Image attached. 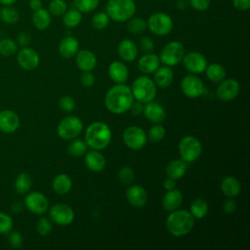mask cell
I'll return each instance as SVG.
<instances>
[{"label":"cell","instance_id":"24","mask_svg":"<svg viewBox=\"0 0 250 250\" xmlns=\"http://www.w3.org/2000/svg\"><path fill=\"white\" fill-rule=\"evenodd\" d=\"M159 57L153 53H146L138 61V68L145 74L153 73L159 66Z\"/></svg>","mask_w":250,"mask_h":250},{"label":"cell","instance_id":"34","mask_svg":"<svg viewBox=\"0 0 250 250\" xmlns=\"http://www.w3.org/2000/svg\"><path fill=\"white\" fill-rule=\"evenodd\" d=\"M82 21V13L76 8L66 10L62 15V23L67 28H74Z\"/></svg>","mask_w":250,"mask_h":250},{"label":"cell","instance_id":"9","mask_svg":"<svg viewBox=\"0 0 250 250\" xmlns=\"http://www.w3.org/2000/svg\"><path fill=\"white\" fill-rule=\"evenodd\" d=\"M83 130L81 119L74 115H69L62 119L57 127V133L62 140L75 139Z\"/></svg>","mask_w":250,"mask_h":250},{"label":"cell","instance_id":"51","mask_svg":"<svg viewBox=\"0 0 250 250\" xmlns=\"http://www.w3.org/2000/svg\"><path fill=\"white\" fill-rule=\"evenodd\" d=\"M80 82L82 86L90 88L95 83V76L91 71H83V73L80 76Z\"/></svg>","mask_w":250,"mask_h":250},{"label":"cell","instance_id":"37","mask_svg":"<svg viewBox=\"0 0 250 250\" xmlns=\"http://www.w3.org/2000/svg\"><path fill=\"white\" fill-rule=\"evenodd\" d=\"M19 45L12 38L0 39V55L4 57H11L17 54Z\"/></svg>","mask_w":250,"mask_h":250},{"label":"cell","instance_id":"21","mask_svg":"<svg viewBox=\"0 0 250 250\" xmlns=\"http://www.w3.org/2000/svg\"><path fill=\"white\" fill-rule=\"evenodd\" d=\"M105 158L100 150L92 149L85 153V164L89 170L95 173L102 172L105 167Z\"/></svg>","mask_w":250,"mask_h":250},{"label":"cell","instance_id":"25","mask_svg":"<svg viewBox=\"0 0 250 250\" xmlns=\"http://www.w3.org/2000/svg\"><path fill=\"white\" fill-rule=\"evenodd\" d=\"M108 75L113 82L121 84L126 82L129 76V71L126 64L120 61H114L108 65Z\"/></svg>","mask_w":250,"mask_h":250},{"label":"cell","instance_id":"42","mask_svg":"<svg viewBox=\"0 0 250 250\" xmlns=\"http://www.w3.org/2000/svg\"><path fill=\"white\" fill-rule=\"evenodd\" d=\"M67 10V5L64 0H51L49 3L48 11L51 15L60 17L64 14Z\"/></svg>","mask_w":250,"mask_h":250},{"label":"cell","instance_id":"5","mask_svg":"<svg viewBox=\"0 0 250 250\" xmlns=\"http://www.w3.org/2000/svg\"><path fill=\"white\" fill-rule=\"evenodd\" d=\"M134 100L146 104L154 100L156 96V85L152 79L147 76L137 77L131 87Z\"/></svg>","mask_w":250,"mask_h":250},{"label":"cell","instance_id":"33","mask_svg":"<svg viewBox=\"0 0 250 250\" xmlns=\"http://www.w3.org/2000/svg\"><path fill=\"white\" fill-rule=\"evenodd\" d=\"M205 73L207 78L215 83L221 82L223 79L226 78V69L223 65L219 64V63H211V64H207L206 68H205Z\"/></svg>","mask_w":250,"mask_h":250},{"label":"cell","instance_id":"7","mask_svg":"<svg viewBox=\"0 0 250 250\" xmlns=\"http://www.w3.org/2000/svg\"><path fill=\"white\" fill-rule=\"evenodd\" d=\"M146 26L151 33L158 36H164L172 31L173 20L168 14L156 12L149 16L146 21Z\"/></svg>","mask_w":250,"mask_h":250},{"label":"cell","instance_id":"58","mask_svg":"<svg viewBox=\"0 0 250 250\" xmlns=\"http://www.w3.org/2000/svg\"><path fill=\"white\" fill-rule=\"evenodd\" d=\"M29 7L33 11L42 8V1L41 0H29Z\"/></svg>","mask_w":250,"mask_h":250},{"label":"cell","instance_id":"14","mask_svg":"<svg viewBox=\"0 0 250 250\" xmlns=\"http://www.w3.org/2000/svg\"><path fill=\"white\" fill-rule=\"evenodd\" d=\"M182 61L185 68L192 74L202 73L207 66V60L204 55L195 51L185 54Z\"/></svg>","mask_w":250,"mask_h":250},{"label":"cell","instance_id":"46","mask_svg":"<svg viewBox=\"0 0 250 250\" xmlns=\"http://www.w3.org/2000/svg\"><path fill=\"white\" fill-rule=\"evenodd\" d=\"M7 234H8L7 235V239H8L9 245L12 248L18 249V248H21L22 246V244H23V237H22V235H21V233L20 231L10 230Z\"/></svg>","mask_w":250,"mask_h":250},{"label":"cell","instance_id":"16","mask_svg":"<svg viewBox=\"0 0 250 250\" xmlns=\"http://www.w3.org/2000/svg\"><path fill=\"white\" fill-rule=\"evenodd\" d=\"M17 62L24 70H33L38 66L40 58L32 48L23 47L17 52Z\"/></svg>","mask_w":250,"mask_h":250},{"label":"cell","instance_id":"32","mask_svg":"<svg viewBox=\"0 0 250 250\" xmlns=\"http://www.w3.org/2000/svg\"><path fill=\"white\" fill-rule=\"evenodd\" d=\"M15 190L19 194H26L32 187V178L26 172L20 173L15 180Z\"/></svg>","mask_w":250,"mask_h":250},{"label":"cell","instance_id":"55","mask_svg":"<svg viewBox=\"0 0 250 250\" xmlns=\"http://www.w3.org/2000/svg\"><path fill=\"white\" fill-rule=\"evenodd\" d=\"M144 105H145V104H143L139 101H136V102H133L129 110H131V112L134 115H140L144 111Z\"/></svg>","mask_w":250,"mask_h":250},{"label":"cell","instance_id":"31","mask_svg":"<svg viewBox=\"0 0 250 250\" xmlns=\"http://www.w3.org/2000/svg\"><path fill=\"white\" fill-rule=\"evenodd\" d=\"M31 21L35 28L39 30H44L48 28L51 24V14L48 10L40 8L33 12Z\"/></svg>","mask_w":250,"mask_h":250},{"label":"cell","instance_id":"28","mask_svg":"<svg viewBox=\"0 0 250 250\" xmlns=\"http://www.w3.org/2000/svg\"><path fill=\"white\" fill-rule=\"evenodd\" d=\"M174 79V72L170 68V66H158V68L154 71L153 81L155 85L161 88L169 87Z\"/></svg>","mask_w":250,"mask_h":250},{"label":"cell","instance_id":"23","mask_svg":"<svg viewBox=\"0 0 250 250\" xmlns=\"http://www.w3.org/2000/svg\"><path fill=\"white\" fill-rule=\"evenodd\" d=\"M138 47L135 42L130 39H123L117 46V53L119 57L127 62H133L138 56Z\"/></svg>","mask_w":250,"mask_h":250},{"label":"cell","instance_id":"10","mask_svg":"<svg viewBox=\"0 0 250 250\" xmlns=\"http://www.w3.org/2000/svg\"><path fill=\"white\" fill-rule=\"evenodd\" d=\"M122 139L127 147L133 150H139L146 146L147 135L141 127L129 126L123 131Z\"/></svg>","mask_w":250,"mask_h":250},{"label":"cell","instance_id":"18","mask_svg":"<svg viewBox=\"0 0 250 250\" xmlns=\"http://www.w3.org/2000/svg\"><path fill=\"white\" fill-rule=\"evenodd\" d=\"M127 201L134 207L140 208L146 204L148 194L145 188L140 185H133L129 187L125 193Z\"/></svg>","mask_w":250,"mask_h":250},{"label":"cell","instance_id":"22","mask_svg":"<svg viewBox=\"0 0 250 250\" xmlns=\"http://www.w3.org/2000/svg\"><path fill=\"white\" fill-rule=\"evenodd\" d=\"M183 200L184 198L182 192L179 189L174 188L171 190H167V192L162 197L161 204L164 210H166L167 212H172L181 207V205L183 204Z\"/></svg>","mask_w":250,"mask_h":250},{"label":"cell","instance_id":"39","mask_svg":"<svg viewBox=\"0 0 250 250\" xmlns=\"http://www.w3.org/2000/svg\"><path fill=\"white\" fill-rule=\"evenodd\" d=\"M109 17L105 12H98L91 19V25L98 30L104 29L109 24Z\"/></svg>","mask_w":250,"mask_h":250},{"label":"cell","instance_id":"19","mask_svg":"<svg viewBox=\"0 0 250 250\" xmlns=\"http://www.w3.org/2000/svg\"><path fill=\"white\" fill-rule=\"evenodd\" d=\"M143 113L145 114L147 120L155 124L163 122L166 117V112L164 107L153 101L145 104Z\"/></svg>","mask_w":250,"mask_h":250},{"label":"cell","instance_id":"53","mask_svg":"<svg viewBox=\"0 0 250 250\" xmlns=\"http://www.w3.org/2000/svg\"><path fill=\"white\" fill-rule=\"evenodd\" d=\"M223 209L227 214H233L236 211V204L231 198H229L224 201Z\"/></svg>","mask_w":250,"mask_h":250},{"label":"cell","instance_id":"30","mask_svg":"<svg viewBox=\"0 0 250 250\" xmlns=\"http://www.w3.org/2000/svg\"><path fill=\"white\" fill-rule=\"evenodd\" d=\"M72 188V181L71 178L66 174H59L57 175L52 182V188L53 190L60 195L66 194L70 191Z\"/></svg>","mask_w":250,"mask_h":250},{"label":"cell","instance_id":"6","mask_svg":"<svg viewBox=\"0 0 250 250\" xmlns=\"http://www.w3.org/2000/svg\"><path fill=\"white\" fill-rule=\"evenodd\" d=\"M178 148L182 159L187 163L195 161L202 153L201 143L193 136H186L181 139Z\"/></svg>","mask_w":250,"mask_h":250},{"label":"cell","instance_id":"27","mask_svg":"<svg viewBox=\"0 0 250 250\" xmlns=\"http://www.w3.org/2000/svg\"><path fill=\"white\" fill-rule=\"evenodd\" d=\"M59 54L65 59L71 58L76 55L79 50V42L73 36H65L59 44Z\"/></svg>","mask_w":250,"mask_h":250},{"label":"cell","instance_id":"4","mask_svg":"<svg viewBox=\"0 0 250 250\" xmlns=\"http://www.w3.org/2000/svg\"><path fill=\"white\" fill-rule=\"evenodd\" d=\"M105 13L113 21L124 22L135 15L136 3L134 0H108Z\"/></svg>","mask_w":250,"mask_h":250},{"label":"cell","instance_id":"48","mask_svg":"<svg viewBox=\"0 0 250 250\" xmlns=\"http://www.w3.org/2000/svg\"><path fill=\"white\" fill-rule=\"evenodd\" d=\"M59 106L62 110L65 112H71L74 110L76 104L74 99L71 98L70 96H63L59 101Z\"/></svg>","mask_w":250,"mask_h":250},{"label":"cell","instance_id":"29","mask_svg":"<svg viewBox=\"0 0 250 250\" xmlns=\"http://www.w3.org/2000/svg\"><path fill=\"white\" fill-rule=\"evenodd\" d=\"M188 163L183 159H174L170 161L166 166V175L173 180H179L186 174Z\"/></svg>","mask_w":250,"mask_h":250},{"label":"cell","instance_id":"2","mask_svg":"<svg viewBox=\"0 0 250 250\" xmlns=\"http://www.w3.org/2000/svg\"><path fill=\"white\" fill-rule=\"evenodd\" d=\"M169 213L165 226L170 234L176 237H181L191 231L194 227L195 219L189 211L177 209Z\"/></svg>","mask_w":250,"mask_h":250},{"label":"cell","instance_id":"17","mask_svg":"<svg viewBox=\"0 0 250 250\" xmlns=\"http://www.w3.org/2000/svg\"><path fill=\"white\" fill-rule=\"evenodd\" d=\"M21 125L19 115L11 109H3L0 111V131L5 134L15 133Z\"/></svg>","mask_w":250,"mask_h":250},{"label":"cell","instance_id":"38","mask_svg":"<svg viewBox=\"0 0 250 250\" xmlns=\"http://www.w3.org/2000/svg\"><path fill=\"white\" fill-rule=\"evenodd\" d=\"M127 21V29L133 34H141L147 28L146 21L143 18L132 17Z\"/></svg>","mask_w":250,"mask_h":250},{"label":"cell","instance_id":"15","mask_svg":"<svg viewBox=\"0 0 250 250\" xmlns=\"http://www.w3.org/2000/svg\"><path fill=\"white\" fill-rule=\"evenodd\" d=\"M240 91L239 83L233 78L223 79L216 90L217 97L223 102H229L235 99Z\"/></svg>","mask_w":250,"mask_h":250},{"label":"cell","instance_id":"43","mask_svg":"<svg viewBox=\"0 0 250 250\" xmlns=\"http://www.w3.org/2000/svg\"><path fill=\"white\" fill-rule=\"evenodd\" d=\"M165 134H166L165 128L162 125H160V123H156L155 125H153L149 128L148 134H146V135L151 142L158 143L163 140V138L165 137Z\"/></svg>","mask_w":250,"mask_h":250},{"label":"cell","instance_id":"1","mask_svg":"<svg viewBox=\"0 0 250 250\" xmlns=\"http://www.w3.org/2000/svg\"><path fill=\"white\" fill-rule=\"evenodd\" d=\"M133 102L134 97L131 88L124 83L112 86L104 96L106 109L114 114H122L128 111Z\"/></svg>","mask_w":250,"mask_h":250},{"label":"cell","instance_id":"3","mask_svg":"<svg viewBox=\"0 0 250 250\" xmlns=\"http://www.w3.org/2000/svg\"><path fill=\"white\" fill-rule=\"evenodd\" d=\"M84 137L85 143L90 148L102 150L110 144L112 134L107 124L102 121H95L88 125Z\"/></svg>","mask_w":250,"mask_h":250},{"label":"cell","instance_id":"41","mask_svg":"<svg viewBox=\"0 0 250 250\" xmlns=\"http://www.w3.org/2000/svg\"><path fill=\"white\" fill-rule=\"evenodd\" d=\"M100 0H73L74 8L81 13H90L99 6Z\"/></svg>","mask_w":250,"mask_h":250},{"label":"cell","instance_id":"35","mask_svg":"<svg viewBox=\"0 0 250 250\" xmlns=\"http://www.w3.org/2000/svg\"><path fill=\"white\" fill-rule=\"evenodd\" d=\"M209 211V205L207 201L203 198L194 199L189 207V212L194 219L204 218Z\"/></svg>","mask_w":250,"mask_h":250},{"label":"cell","instance_id":"11","mask_svg":"<svg viewBox=\"0 0 250 250\" xmlns=\"http://www.w3.org/2000/svg\"><path fill=\"white\" fill-rule=\"evenodd\" d=\"M24 207L35 215H43L49 209L48 198L39 191H32L25 195L23 201Z\"/></svg>","mask_w":250,"mask_h":250},{"label":"cell","instance_id":"40","mask_svg":"<svg viewBox=\"0 0 250 250\" xmlns=\"http://www.w3.org/2000/svg\"><path fill=\"white\" fill-rule=\"evenodd\" d=\"M87 144L82 140H74L68 145V153L73 157H80L87 152Z\"/></svg>","mask_w":250,"mask_h":250},{"label":"cell","instance_id":"26","mask_svg":"<svg viewBox=\"0 0 250 250\" xmlns=\"http://www.w3.org/2000/svg\"><path fill=\"white\" fill-rule=\"evenodd\" d=\"M220 188L227 197L233 198L239 194L241 190V184L237 178L233 176H227L222 179Z\"/></svg>","mask_w":250,"mask_h":250},{"label":"cell","instance_id":"13","mask_svg":"<svg viewBox=\"0 0 250 250\" xmlns=\"http://www.w3.org/2000/svg\"><path fill=\"white\" fill-rule=\"evenodd\" d=\"M181 89L186 97L195 99L203 94L204 84L202 80L195 74H188L182 79Z\"/></svg>","mask_w":250,"mask_h":250},{"label":"cell","instance_id":"54","mask_svg":"<svg viewBox=\"0 0 250 250\" xmlns=\"http://www.w3.org/2000/svg\"><path fill=\"white\" fill-rule=\"evenodd\" d=\"M232 5L239 11H247L250 8V0H232Z\"/></svg>","mask_w":250,"mask_h":250},{"label":"cell","instance_id":"59","mask_svg":"<svg viewBox=\"0 0 250 250\" xmlns=\"http://www.w3.org/2000/svg\"><path fill=\"white\" fill-rule=\"evenodd\" d=\"M187 6H188V2H186L185 0H179L178 3H177V7H178L180 10L186 9Z\"/></svg>","mask_w":250,"mask_h":250},{"label":"cell","instance_id":"49","mask_svg":"<svg viewBox=\"0 0 250 250\" xmlns=\"http://www.w3.org/2000/svg\"><path fill=\"white\" fill-rule=\"evenodd\" d=\"M188 4L192 9L203 12L210 7L211 0H188Z\"/></svg>","mask_w":250,"mask_h":250},{"label":"cell","instance_id":"20","mask_svg":"<svg viewBox=\"0 0 250 250\" xmlns=\"http://www.w3.org/2000/svg\"><path fill=\"white\" fill-rule=\"evenodd\" d=\"M75 62L82 71H91L97 65V58L90 50H78L75 55Z\"/></svg>","mask_w":250,"mask_h":250},{"label":"cell","instance_id":"52","mask_svg":"<svg viewBox=\"0 0 250 250\" xmlns=\"http://www.w3.org/2000/svg\"><path fill=\"white\" fill-rule=\"evenodd\" d=\"M17 44L21 46V48L23 47H28L31 43V36L26 33V32H21L17 36Z\"/></svg>","mask_w":250,"mask_h":250},{"label":"cell","instance_id":"8","mask_svg":"<svg viewBox=\"0 0 250 250\" xmlns=\"http://www.w3.org/2000/svg\"><path fill=\"white\" fill-rule=\"evenodd\" d=\"M184 55V45L179 41H171L161 49L159 60L164 65L175 66L183 60Z\"/></svg>","mask_w":250,"mask_h":250},{"label":"cell","instance_id":"44","mask_svg":"<svg viewBox=\"0 0 250 250\" xmlns=\"http://www.w3.org/2000/svg\"><path fill=\"white\" fill-rule=\"evenodd\" d=\"M36 230L41 236L49 235L53 230V225L51 220L46 217H41L36 224Z\"/></svg>","mask_w":250,"mask_h":250},{"label":"cell","instance_id":"45","mask_svg":"<svg viewBox=\"0 0 250 250\" xmlns=\"http://www.w3.org/2000/svg\"><path fill=\"white\" fill-rule=\"evenodd\" d=\"M13 225L14 222L12 217L9 214L0 211V234H7L12 230Z\"/></svg>","mask_w":250,"mask_h":250},{"label":"cell","instance_id":"57","mask_svg":"<svg viewBox=\"0 0 250 250\" xmlns=\"http://www.w3.org/2000/svg\"><path fill=\"white\" fill-rule=\"evenodd\" d=\"M23 206H24L23 203H21V201H15L11 204L10 208L14 213H20L23 210Z\"/></svg>","mask_w":250,"mask_h":250},{"label":"cell","instance_id":"50","mask_svg":"<svg viewBox=\"0 0 250 250\" xmlns=\"http://www.w3.org/2000/svg\"><path fill=\"white\" fill-rule=\"evenodd\" d=\"M139 45H140V48L145 53H151L154 49V43L152 39L148 36H143L139 41Z\"/></svg>","mask_w":250,"mask_h":250},{"label":"cell","instance_id":"36","mask_svg":"<svg viewBox=\"0 0 250 250\" xmlns=\"http://www.w3.org/2000/svg\"><path fill=\"white\" fill-rule=\"evenodd\" d=\"M0 19L5 23L14 24L20 20V13L13 6H4L0 10Z\"/></svg>","mask_w":250,"mask_h":250},{"label":"cell","instance_id":"12","mask_svg":"<svg viewBox=\"0 0 250 250\" xmlns=\"http://www.w3.org/2000/svg\"><path fill=\"white\" fill-rule=\"evenodd\" d=\"M50 219L57 225L67 226L74 220L73 209L65 203H56L49 210Z\"/></svg>","mask_w":250,"mask_h":250},{"label":"cell","instance_id":"56","mask_svg":"<svg viewBox=\"0 0 250 250\" xmlns=\"http://www.w3.org/2000/svg\"><path fill=\"white\" fill-rule=\"evenodd\" d=\"M163 187L166 190H171V189H174L176 188V182L175 180L173 179H170V178H167L166 180H164L163 182Z\"/></svg>","mask_w":250,"mask_h":250},{"label":"cell","instance_id":"60","mask_svg":"<svg viewBox=\"0 0 250 250\" xmlns=\"http://www.w3.org/2000/svg\"><path fill=\"white\" fill-rule=\"evenodd\" d=\"M16 0H0V3L4 6H12Z\"/></svg>","mask_w":250,"mask_h":250},{"label":"cell","instance_id":"47","mask_svg":"<svg viewBox=\"0 0 250 250\" xmlns=\"http://www.w3.org/2000/svg\"><path fill=\"white\" fill-rule=\"evenodd\" d=\"M135 178L134 170L128 166L122 167L118 172V179L123 185H130Z\"/></svg>","mask_w":250,"mask_h":250}]
</instances>
